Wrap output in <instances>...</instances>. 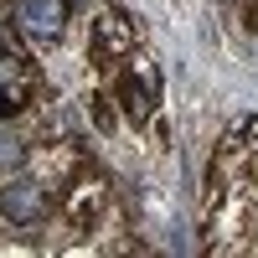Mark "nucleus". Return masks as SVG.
Instances as JSON below:
<instances>
[{
	"instance_id": "nucleus-3",
	"label": "nucleus",
	"mask_w": 258,
	"mask_h": 258,
	"mask_svg": "<svg viewBox=\"0 0 258 258\" xmlns=\"http://www.w3.org/2000/svg\"><path fill=\"white\" fill-rule=\"evenodd\" d=\"M109 88L119 98V109H124V124H150L160 114V68H155V57L150 52H135L124 62V68L109 78Z\"/></svg>"
},
{
	"instance_id": "nucleus-2",
	"label": "nucleus",
	"mask_w": 258,
	"mask_h": 258,
	"mask_svg": "<svg viewBox=\"0 0 258 258\" xmlns=\"http://www.w3.org/2000/svg\"><path fill=\"white\" fill-rule=\"evenodd\" d=\"M135 52H140V26H135V16L119 11V6H98V11H93V26H88V62H93L103 78H114Z\"/></svg>"
},
{
	"instance_id": "nucleus-6",
	"label": "nucleus",
	"mask_w": 258,
	"mask_h": 258,
	"mask_svg": "<svg viewBox=\"0 0 258 258\" xmlns=\"http://www.w3.org/2000/svg\"><path fill=\"white\" fill-rule=\"evenodd\" d=\"M52 197H57V191H47L36 176H16L11 186H0V217L16 222V227H36L41 217H47Z\"/></svg>"
},
{
	"instance_id": "nucleus-4",
	"label": "nucleus",
	"mask_w": 258,
	"mask_h": 258,
	"mask_svg": "<svg viewBox=\"0 0 258 258\" xmlns=\"http://www.w3.org/2000/svg\"><path fill=\"white\" fill-rule=\"evenodd\" d=\"M83 165H88V160H83V150H78L73 135H47V140H36L26 150V176H36L47 191H62Z\"/></svg>"
},
{
	"instance_id": "nucleus-1",
	"label": "nucleus",
	"mask_w": 258,
	"mask_h": 258,
	"mask_svg": "<svg viewBox=\"0 0 258 258\" xmlns=\"http://www.w3.org/2000/svg\"><path fill=\"white\" fill-rule=\"evenodd\" d=\"M57 217H62V227H68L73 243H83V238H93L98 227L119 222L109 176H103V170H93V165H83L78 176L57 191Z\"/></svg>"
},
{
	"instance_id": "nucleus-5",
	"label": "nucleus",
	"mask_w": 258,
	"mask_h": 258,
	"mask_svg": "<svg viewBox=\"0 0 258 258\" xmlns=\"http://www.w3.org/2000/svg\"><path fill=\"white\" fill-rule=\"evenodd\" d=\"M16 31L26 47H57L68 31V0H16Z\"/></svg>"
}]
</instances>
